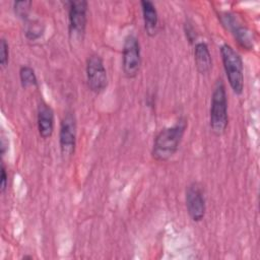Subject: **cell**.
Masks as SVG:
<instances>
[{
    "mask_svg": "<svg viewBox=\"0 0 260 260\" xmlns=\"http://www.w3.org/2000/svg\"><path fill=\"white\" fill-rule=\"evenodd\" d=\"M188 122L185 118H180L176 124L161 129L154 137L151 156L157 161H166L171 158L179 149L187 129Z\"/></svg>",
    "mask_w": 260,
    "mask_h": 260,
    "instance_id": "cell-1",
    "label": "cell"
},
{
    "mask_svg": "<svg viewBox=\"0 0 260 260\" xmlns=\"http://www.w3.org/2000/svg\"><path fill=\"white\" fill-rule=\"evenodd\" d=\"M209 125L211 131L217 136L222 135L229 125L226 91L224 83L220 78L216 80L211 94Z\"/></svg>",
    "mask_w": 260,
    "mask_h": 260,
    "instance_id": "cell-2",
    "label": "cell"
},
{
    "mask_svg": "<svg viewBox=\"0 0 260 260\" xmlns=\"http://www.w3.org/2000/svg\"><path fill=\"white\" fill-rule=\"evenodd\" d=\"M220 56L231 88L236 94H242L244 89V70L240 54L232 46L223 44L220 47Z\"/></svg>",
    "mask_w": 260,
    "mask_h": 260,
    "instance_id": "cell-3",
    "label": "cell"
},
{
    "mask_svg": "<svg viewBox=\"0 0 260 260\" xmlns=\"http://www.w3.org/2000/svg\"><path fill=\"white\" fill-rule=\"evenodd\" d=\"M141 66V52L138 39L134 35H128L124 40L122 52V68L127 78L137 76Z\"/></svg>",
    "mask_w": 260,
    "mask_h": 260,
    "instance_id": "cell-4",
    "label": "cell"
},
{
    "mask_svg": "<svg viewBox=\"0 0 260 260\" xmlns=\"http://www.w3.org/2000/svg\"><path fill=\"white\" fill-rule=\"evenodd\" d=\"M77 125L76 119L72 112H66L61 120L59 130V146L61 155L64 159L70 158L75 151Z\"/></svg>",
    "mask_w": 260,
    "mask_h": 260,
    "instance_id": "cell-5",
    "label": "cell"
},
{
    "mask_svg": "<svg viewBox=\"0 0 260 260\" xmlns=\"http://www.w3.org/2000/svg\"><path fill=\"white\" fill-rule=\"evenodd\" d=\"M86 81L88 88L94 93L103 92L108 85L107 71L103 59L96 55H90L86 60Z\"/></svg>",
    "mask_w": 260,
    "mask_h": 260,
    "instance_id": "cell-6",
    "label": "cell"
},
{
    "mask_svg": "<svg viewBox=\"0 0 260 260\" xmlns=\"http://www.w3.org/2000/svg\"><path fill=\"white\" fill-rule=\"evenodd\" d=\"M69 35L73 38H82L87 23V2L84 0L69 1L68 3Z\"/></svg>",
    "mask_w": 260,
    "mask_h": 260,
    "instance_id": "cell-7",
    "label": "cell"
},
{
    "mask_svg": "<svg viewBox=\"0 0 260 260\" xmlns=\"http://www.w3.org/2000/svg\"><path fill=\"white\" fill-rule=\"evenodd\" d=\"M185 200L190 218L195 222L201 221L204 218L206 211V203L202 187L196 182L191 183L186 189Z\"/></svg>",
    "mask_w": 260,
    "mask_h": 260,
    "instance_id": "cell-8",
    "label": "cell"
},
{
    "mask_svg": "<svg viewBox=\"0 0 260 260\" xmlns=\"http://www.w3.org/2000/svg\"><path fill=\"white\" fill-rule=\"evenodd\" d=\"M220 20L222 25H224L228 29L232 31L238 44L242 48L246 50H253L254 48L253 31L249 29L246 25H243L239 21V19L235 16V14L231 12H223L220 15Z\"/></svg>",
    "mask_w": 260,
    "mask_h": 260,
    "instance_id": "cell-9",
    "label": "cell"
},
{
    "mask_svg": "<svg viewBox=\"0 0 260 260\" xmlns=\"http://www.w3.org/2000/svg\"><path fill=\"white\" fill-rule=\"evenodd\" d=\"M37 121L40 136L43 139L50 138L54 132V111L45 102L40 103V105L38 106Z\"/></svg>",
    "mask_w": 260,
    "mask_h": 260,
    "instance_id": "cell-10",
    "label": "cell"
},
{
    "mask_svg": "<svg viewBox=\"0 0 260 260\" xmlns=\"http://www.w3.org/2000/svg\"><path fill=\"white\" fill-rule=\"evenodd\" d=\"M142 17L144 22V29L149 37H154L158 30V14L154 4L148 0L140 2Z\"/></svg>",
    "mask_w": 260,
    "mask_h": 260,
    "instance_id": "cell-11",
    "label": "cell"
},
{
    "mask_svg": "<svg viewBox=\"0 0 260 260\" xmlns=\"http://www.w3.org/2000/svg\"><path fill=\"white\" fill-rule=\"evenodd\" d=\"M194 61L196 69L200 74H207L211 70L212 59L206 43L199 42L195 45Z\"/></svg>",
    "mask_w": 260,
    "mask_h": 260,
    "instance_id": "cell-12",
    "label": "cell"
},
{
    "mask_svg": "<svg viewBox=\"0 0 260 260\" xmlns=\"http://www.w3.org/2000/svg\"><path fill=\"white\" fill-rule=\"evenodd\" d=\"M19 79L23 88L38 86L37 75L30 66L23 65L19 68Z\"/></svg>",
    "mask_w": 260,
    "mask_h": 260,
    "instance_id": "cell-13",
    "label": "cell"
},
{
    "mask_svg": "<svg viewBox=\"0 0 260 260\" xmlns=\"http://www.w3.org/2000/svg\"><path fill=\"white\" fill-rule=\"evenodd\" d=\"M44 30L45 27L43 23H41L39 20H30L25 24L24 34L27 40L36 41L43 36Z\"/></svg>",
    "mask_w": 260,
    "mask_h": 260,
    "instance_id": "cell-14",
    "label": "cell"
},
{
    "mask_svg": "<svg viewBox=\"0 0 260 260\" xmlns=\"http://www.w3.org/2000/svg\"><path fill=\"white\" fill-rule=\"evenodd\" d=\"M31 4V1H15L13 3V10L15 15L21 19H27Z\"/></svg>",
    "mask_w": 260,
    "mask_h": 260,
    "instance_id": "cell-15",
    "label": "cell"
},
{
    "mask_svg": "<svg viewBox=\"0 0 260 260\" xmlns=\"http://www.w3.org/2000/svg\"><path fill=\"white\" fill-rule=\"evenodd\" d=\"M9 61V46L4 38L0 40V64L4 68L7 66Z\"/></svg>",
    "mask_w": 260,
    "mask_h": 260,
    "instance_id": "cell-16",
    "label": "cell"
},
{
    "mask_svg": "<svg viewBox=\"0 0 260 260\" xmlns=\"http://www.w3.org/2000/svg\"><path fill=\"white\" fill-rule=\"evenodd\" d=\"M8 184V176L6 173V168L4 164H1V182H0V192L4 193Z\"/></svg>",
    "mask_w": 260,
    "mask_h": 260,
    "instance_id": "cell-17",
    "label": "cell"
},
{
    "mask_svg": "<svg viewBox=\"0 0 260 260\" xmlns=\"http://www.w3.org/2000/svg\"><path fill=\"white\" fill-rule=\"evenodd\" d=\"M185 31H186L185 34H186L187 39L189 40L190 43H192L194 41V39H196V35L194 32V29H193L192 25L189 24V23H186L185 24Z\"/></svg>",
    "mask_w": 260,
    "mask_h": 260,
    "instance_id": "cell-18",
    "label": "cell"
},
{
    "mask_svg": "<svg viewBox=\"0 0 260 260\" xmlns=\"http://www.w3.org/2000/svg\"><path fill=\"white\" fill-rule=\"evenodd\" d=\"M0 144H1V153H2V155H4L5 154V151H6V149L8 148L7 146H8V142L6 143L5 141H4V137L2 136L1 137V142H0Z\"/></svg>",
    "mask_w": 260,
    "mask_h": 260,
    "instance_id": "cell-19",
    "label": "cell"
}]
</instances>
